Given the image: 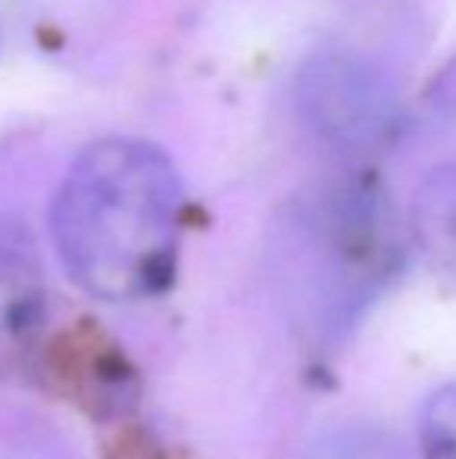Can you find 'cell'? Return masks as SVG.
Instances as JSON below:
<instances>
[{
	"label": "cell",
	"mask_w": 456,
	"mask_h": 459,
	"mask_svg": "<svg viewBox=\"0 0 456 459\" xmlns=\"http://www.w3.org/2000/svg\"><path fill=\"white\" fill-rule=\"evenodd\" d=\"M185 191L166 151L104 138L79 153L50 206V235L69 278L100 300H141L169 284Z\"/></svg>",
	"instance_id": "6da1fadb"
},
{
	"label": "cell",
	"mask_w": 456,
	"mask_h": 459,
	"mask_svg": "<svg viewBox=\"0 0 456 459\" xmlns=\"http://www.w3.org/2000/svg\"><path fill=\"white\" fill-rule=\"evenodd\" d=\"M279 273L297 325L319 344L344 338L403 263L388 194L347 178L300 200L288 219Z\"/></svg>",
	"instance_id": "7a4b0ae2"
},
{
	"label": "cell",
	"mask_w": 456,
	"mask_h": 459,
	"mask_svg": "<svg viewBox=\"0 0 456 459\" xmlns=\"http://www.w3.org/2000/svg\"><path fill=\"white\" fill-rule=\"evenodd\" d=\"M304 103L335 144L378 147L397 126V100L382 75L357 60H323L304 75Z\"/></svg>",
	"instance_id": "3957f363"
},
{
	"label": "cell",
	"mask_w": 456,
	"mask_h": 459,
	"mask_svg": "<svg viewBox=\"0 0 456 459\" xmlns=\"http://www.w3.org/2000/svg\"><path fill=\"white\" fill-rule=\"evenodd\" d=\"M44 316V275L35 244L19 225L0 222V378L22 363Z\"/></svg>",
	"instance_id": "277c9868"
},
{
	"label": "cell",
	"mask_w": 456,
	"mask_h": 459,
	"mask_svg": "<svg viewBox=\"0 0 456 459\" xmlns=\"http://www.w3.org/2000/svg\"><path fill=\"white\" fill-rule=\"evenodd\" d=\"M409 235L428 266L456 284V163L438 166L416 187Z\"/></svg>",
	"instance_id": "5b68a950"
},
{
	"label": "cell",
	"mask_w": 456,
	"mask_h": 459,
	"mask_svg": "<svg viewBox=\"0 0 456 459\" xmlns=\"http://www.w3.org/2000/svg\"><path fill=\"white\" fill-rule=\"evenodd\" d=\"M422 459H456V381L426 400L419 412Z\"/></svg>",
	"instance_id": "8992f818"
}]
</instances>
